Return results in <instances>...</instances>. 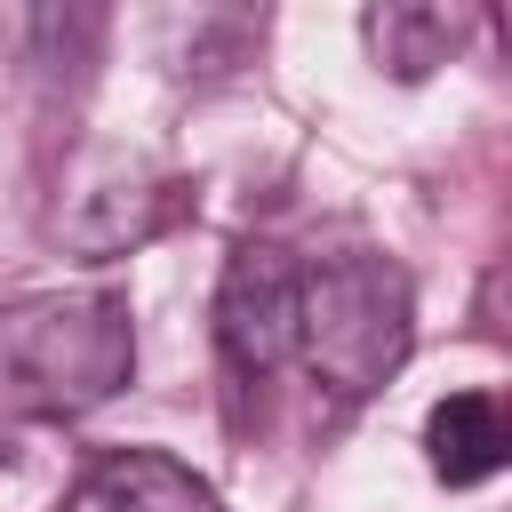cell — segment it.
I'll return each mask as SVG.
<instances>
[{"mask_svg":"<svg viewBox=\"0 0 512 512\" xmlns=\"http://www.w3.org/2000/svg\"><path fill=\"white\" fill-rule=\"evenodd\" d=\"M408 336H416V296L392 256L352 248L296 264V352L328 392L368 400L384 376H400Z\"/></svg>","mask_w":512,"mask_h":512,"instance_id":"cell-2","label":"cell"},{"mask_svg":"<svg viewBox=\"0 0 512 512\" xmlns=\"http://www.w3.org/2000/svg\"><path fill=\"white\" fill-rule=\"evenodd\" d=\"M136 376V320L128 296L104 288H56L0 304V416L64 424L104 408Z\"/></svg>","mask_w":512,"mask_h":512,"instance_id":"cell-1","label":"cell"},{"mask_svg":"<svg viewBox=\"0 0 512 512\" xmlns=\"http://www.w3.org/2000/svg\"><path fill=\"white\" fill-rule=\"evenodd\" d=\"M424 456L448 488H480L504 472L512 456V432H504V408L496 392H448L432 416H424Z\"/></svg>","mask_w":512,"mask_h":512,"instance_id":"cell-6","label":"cell"},{"mask_svg":"<svg viewBox=\"0 0 512 512\" xmlns=\"http://www.w3.org/2000/svg\"><path fill=\"white\" fill-rule=\"evenodd\" d=\"M480 24V0H368V56L392 80H432Z\"/></svg>","mask_w":512,"mask_h":512,"instance_id":"cell-4","label":"cell"},{"mask_svg":"<svg viewBox=\"0 0 512 512\" xmlns=\"http://www.w3.org/2000/svg\"><path fill=\"white\" fill-rule=\"evenodd\" d=\"M80 8H88V0H0V24H8L16 48H48V40H64V24H72Z\"/></svg>","mask_w":512,"mask_h":512,"instance_id":"cell-8","label":"cell"},{"mask_svg":"<svg viewBox=\"0 0 512 512\" xmlns=\"http://www.w3.org/2000/svg\"><path fill=\"white\" fill-rule=\"evenodd\" d=\"M160 224H168V200H152V192H96V216L72 224V248L80 256H120V248L152 240Z\"/></svg>","mask_w":512,"mask_h":512,"instance_id":"cell-7","label":"cell"},{"mask_svg":"<svg viewBox=\"0 0 512 512\" xmlns=\"http://www.w3.org/2000/svg\"><path fill=\"white\" fill-rule=\"evenodd\" d=\"M216 352L232 384H264L296 352V256L272 240H248L224 256L216 280Z\"/></svg>","mask_w":512,"mask_h":512,"instance_id":"cell-3","label":"cell"},{"mask_svg":"<svg viewBox=\"0 0 512 512\" xmlns=\"http://www.w3.org/2000/svg\"><path fill=\"white\" fill-rule=\"evenodd\" d=\"M72 512H224V504H216L208 480H192L176 456L128 448V456H104V464L80 480Z\"/></svg>","mask_w":512,"mask_h":512,"instance_id":"cell-5","label":"cell"}]
</instances>
